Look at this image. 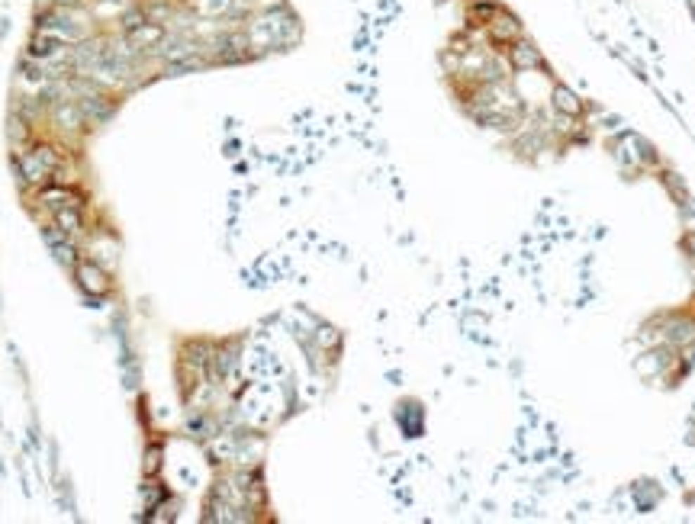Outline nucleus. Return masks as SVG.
Instances as JSON below:
<instances>
[{
  "instance_id": "obj_1",
  "label": "nucleus",
  "mask_w": 695,
  "mask_h": 524,
  "mask_svg": "<svg viewBox=\"0 0 695 524\" xmlns=\"http://www.w3.org/2000/svg\"><path fill=\"white\" fill-rule=\"evenodd\" d=\"M20 171L30 183H39V181H48V177L58 171V155L46 145H39V148H30V152L20 158Z\"/></svg>"
},
{
  "instance_id": "obj_4",
  "label": "nucleus",
  "mask_w": 695,
  "mask_h": 524,
  "mask_svg": "<svg viewBox=\"0 0 695 524\" xmlns=\"http://www.w3.org/2000/svg\"><path fill=\"white\" fill-rule=\"evenodd\" d=\"M512 61L519 65V68H535V65H541V55L528 46V42H519V39H515L512 42Z\"/></svg>"
},
{
  "instance_id": "obj_2",
  "label": "nucleus",
  "mask_w": 695,
  "mask_h": 524,
  "mask_svg": "<svg viewBox=\"0 0 695 524\" xmlns=\"http://www.w3.org/2000/svg\"><path fill=\"white\" fill-rule=\"evenodd\" d=\"M161 36H164V30H161L158 23H138L129 30V42L138 48H145V46H155V42H161Z\"/></svg>"
},
{
  "instance_id": "obj_6",
  "label": "nucleus",
  "mask_w": 695,
  "mask_h": 524,
  "mask_svg": "<svg viewBox=\"0 0 695 524\" xmlns=\"http://www.w3.org/2000/svg\"><path fill=\"white\" fill-rule=\"evenodd\" d=\"M55 4H61V7H74V4H81V0H55Z\"/></svg>"
},
{
  "instance_id": "obj_3",
  "label": "nucleus",
  "mask_w": 695,
  "mask_h": 524,
  "mask_svg": "<svg viewBox=\"0 0 695 524\" xmlns=\"http://www.w3.org/2000/svg\"><path fill=\"white\" fill-rule=\"evenodd\" d=\"M77 280H81V287H84L87 293H103V289H107V277H103V270H100L97 264L77 267Z\"/></svg>"
},
{
  "instance_id": "obj_5",
  "label": "nucleus",
  "mask_w": 695,
  "mask_h": 524,
  "mask_svg": "<svg viewBox=\"0 0 695 524\" xmlns=\"http://www.w3.org/2000/svg\"><path fill=\"white\" fill-rule=\"evenodd\" d=\"M557 107H560V110H580V103H576L573 93L560 87V91H557Z\"/></svg>"
}]
</instances>
